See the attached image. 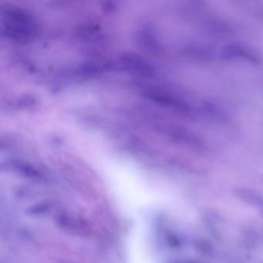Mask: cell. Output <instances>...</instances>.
I'll use <instances>...</instances> for the list:
<instances>
[{
  "mask_svg": "<svg viewBox=\"0 0 263 263\" xmlns=\"http://www.w3.org/2000/svg\"><path fill=\"white\" fill-rule=\"evenodd\" d=\"M237 197L249 205L258 209L263 218V195L249 188H239L235 191Z\"/></svg>",
  "mask_w": 263,
  "mask_h": 263,
  "instance_id": "6da1fadb",
  "label": "cell"
},
{
  "mask_svg": "<svg viewBox=\"0 0 263 263\" xmlns=\"http://www.w3.org/2000/svg\"><path fill=\"white\" fill-rule=\"evenodd\" d=\"M198 263L196 262H180V263Z\"/></svg>",
  "mask_w": 263,
  "mask_h": 263,
  "instance_id": "7a4b0ae2",
  "label": "cell"
}]
</instances>
